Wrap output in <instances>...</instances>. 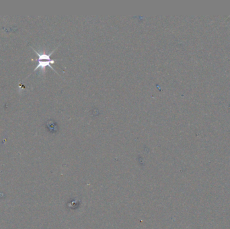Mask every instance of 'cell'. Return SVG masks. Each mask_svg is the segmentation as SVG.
Masks as SVG:
<instances>
[{
	"mask_svg": "<svg viewBox=\"0 0 230 229\" xmlns=\"http://www.w3.org/2000/svg\"><path fill=\"white\" fill-rule=\"evenodd\" d=\"M58 47V46L54 49L53 51H52L51 52L49 53H47L45 51L42 52H38L36 50H35L34 48H32V49L36 52V55L38 56V59H32V61H38V65H36V67H35V70L34 71H36L38 69H41L42 72L45 73V68L46 67H49L50 68L56 72L57 74H58V73L56 71V70H55V69L52 67V64H54L56 62L55 60L51 59V56L52 55L53 53L55 52V51L57 49Z\"/></svg>",
	"mask_w": 230,
	"mask_h": 229,
	"instance_id": "1",
	"label": "cell"
}]
</instances>
